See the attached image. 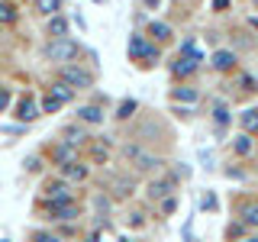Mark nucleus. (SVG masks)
I'll return each mask as SVG.
<instances>
[{"mask_svg": "<svg viewBox=\"0 0 258 242\" xmlns=\"http://www.w3.org/2000/svg\"><path fill=\"white\" fill-rule=\"evenodd\" d=\"M78 119H81V123H103V110L97 107V103H91V107H81L78 110Z\"/></svg>", "mask_w": 258, "mask_h": 242, "instance_id": "obj_15", "label": "nucleus"}, {"mask_svg": "<svg viewBox=\"0 0 258 242\" xmlns=\"http://www.w3.org/2000/svg\"><path fill=\"white\" fill-rule=\"evenodd\" d=\"M210 65H213L216 71H229L232 65H236V55H232L229 48H216V52H213V58H210Z\"/></svg>", "mask_w": 258, "mask_h": 242, "instance_id": "obj_10", "label": "nucleus"}, {"mask_svg": "<svg viewBox=\"0 0 258 242\" xmlns=\"http://www.w3.org/2000/svg\"><path fill=\"white\" fill-rule=\"evenodd\" d=\"M149 32L158 39V42H165V39H171V26L168 23H149Z\"/></svg>", "mask_w": 258, "mask_h": 242, "instance_id": "obj_19", "label": "nucleus"}, {"mask_svg": "<svg viewBox=\"0 0 258 242\" xmlns=\"http://www.w3.org/2000/svg\"><path fill=\"white\" fill-rule=\"evenodd\" d=\"M200 207H204V210H216V197H213V194H204V200H200Z\"/></svg>", "mask_w": 258, "mask_h": 242, "instance_id": "obj_27", "label": "nucleus"}, {"mask_svg": "<svg viewBox=\"0 0 258 242\" xmlns=\"http://www.w3.org/2000/svg\"><path fill=\"white\" fill-rule=\"evenodd\" d=\"M229 7V0H213V10H226Z\"/></svg>", "mask_w": 258, "mask_h": 242, "instance_id": "obj_32", "label": "nucleus"}, {"mask_svg": "<svg viewBox=\"0 0 258 242\" xmlns=\"http://www.w3.org/2000/svg\"><path fill=\"white\" fill-rule=\"evenodd\" d=\"M55 242H58V239H55Z\"/></svg>", "mask_w": 258, "mask_h": 242, "instance_id": "obj_39", "label": "nucleus"}, {"mask_svg": "<svg viewBox=\"0 0 258 242\" xmlns=\"http://www.w3.org/2000/svg\"><path fill=\"white\" fill-rule=\"evenodd\" d=\"M39 110H42V113H55V110H61V100H55V97H45Z\"/></svg>", "mask_w": 258, "mask_h": 242, "instance_id": "obj_25", "label": "nucleus"}, {"mask_svg": "<svg viewBox=\"0 0 258 242\" xmlns=\"http://www.w3.org/2000/svg\"><path fill=\"white\" fill-rule=\"evenodd\" d=\"M45 210H48V220H78L81 216V210H78V204L75 200H58V204H45Z\"/></svg>", "mask_w": 258, "mask_h": 242, "instance_id": "obj_4", "label": "nucleus"}, {"mask_svg": "<svg viewBox=\"0 0 258 242\" xmlns=\"http://www.w3.org/2000/svg\"><path fill=\"white\" fill-rule=\"evenodd\" d=\"M242 242H258V239H255V236H252V239H242Z\"/></svg>", "mask_w": 258, "mask_h": 242, "instance_id": "obj_36", "label": "nucleus"}, {"mask_svg": "<svg viewBox=\"0 0 258 242\" xmlns=\"http://www.w3.org/2000/svg\"><path fill=\"white\" fill-rule=\"evenodd\" d=\"M239 216H242V223L258 226V204H255V200H242V204H239Z\"/></svg>", "mask_w": 258, "mask_h": 242, "instance_id": "obj_12", "label": "nucleus"}, {"mask_svg": "<svg viewBox=\"0 0 258 242\" xmlns=\"http://www.w3.org/2000/svg\"><path fill=\"white\" fill-rule=\"evenodd\" d=\"M171 191H174V181H171V177H161V181H152V184H149V197H152V200L168 197Z\"/></svg>", "mask_w": 258, "mask_h": 242, "instance_id": "obj_11", "label": "nucleus"}, {"mask_svg": "<svg viewBox=\"0 0 258 242\" xmlns=\"http://www.w3.org/2000/svg\"><path fill=\"white\" fill-rule=\"evenodd\" d=\"M174 197H165V204H161V213H174Z\"/></svg>", "mask_w": 258, "mask_h": 242, "instance_id": "obj_29", "label": "nucleus"}, {"mask_svg": "<svg viewBox=\"0 0 258 242\" xmlns=\"http://www.w3.org/2000/svg\"><path fill=\"white\" fill-rule=\"evenodd\" d=\"M39 113H42V110H39V103L26 94V97L20 100V107H16V119H20V123H32V119H36Z\"/></svg>", "mask_w": 258, "mask_h": 242, "instance_id": "obj_7", "label": "nucleus"}, {"mask_svg": "<svg viewBox=\"0 0 258 242\" xmlns=\"http://www.w3.org/2000/svg\"><path fill=\"white\" fill-rule=\"evenodd\" d=\"M252 4H255V7H258V0H252Z\"/></svg>", "mask_w": 258, "mask_h": 242, "instance_id": "obj_38", "label": "nucleus"}, {"mask_svg": "<svg viewBox=\"0 0 258 242\" xmlns=\"http://www.w3.org/2000/svg\"><path fill=\"white\" fill-rule=\"evenodd\" d=\"M61 174H64V181H84V177H87V165H78V161L61 165Z\"/></svg>", "mask_w": 258, "mask_h": 242, "instance_id": "obj_14", "label": "nucleus"}, {"mask_svg": "<svg viewBox=\"0 0 258 242\" xmlns=\"http://www.w3.org/2000/svg\"><path fill=\"white\" fill-rule=\"evenodd\" d=\"M7 107H10V91H7V87H0V113H4Z\"/></svg>", "mask_w": 258, "mask_h": 242, "instance_id": "obj_28", "label": "nucleus"}, {"mask_svg": "<svg viewBox=\"0 0 258 242\" xmlns=\"http://www.w3.org/2000/svg\"><path fill=\"white\" fill-rule=\"evenodd\" d=\"M58 200H71V191L64 181H55L45 188V204H58Z\"/></svg>", "mask_w": 258, "mask_h": 242, "instance_id": "obj_9", "label": "nucleus"}, {"mask_svg": "<svg viewBox=\"0 0 258 242\" xmlns=\"http://www.w3.org/2000/svg\"><path fill=\"white\" fill-rule=\"evenodd\" d=\"M36 10L42 16H55L61 10V0H36Z\"/></svg>", "mask_w": 258, "mask_h": 242, "instance_id": "obj_18", "label": "nucleus"}, {"mask_svg": "<svg viewBox=\"0 0 258 242\" xmlns=\"http://www.w3.org/2000/svg\"><path fill=\"white\" fill-rule=\"evenodd\" d=\"M48 36L52 39H68V20L55 13L52 20H48Z\"/></svg>", "mask_w": 258, "mask_h": 242, "instance_id": "obj_13", "label": "nucleus"}, {"mask_svg": "<svg viewBox=\"0 0 258 242\" xmlns=\"http://www.w3.org/2000/svg\"><path fill=\"white\" fill-rule=\"evenodd\" d=\"M26 168L29 171H39V158H26Z\"/></svg>", "mask_w": 258, "mask_h": 242, "instance_id": "obj_31", "label": "nucleus"}, {"mask_svg": "<svg viewBox=\"0 0 258 242\" xmlns=\"http://www.w3.org/2000/svg\"><path fill=\"white\" fill-rule=\"evenodd\" d=\"M197 65H200V58H190V55H181L174 65H171V75L174 78H187V75H194L197 71Z\"/></svg>", "mask_w": 258, "mask_h": 242, "instance_id": "obj_8", "label": "nucleus"}, {"mask_svg": "<svg viewBox=\"0 0 258 242\" xmlns=\"http://www.w3.org/2000/svg\"><path fill=\"white\" fill-rule=\"evenodd\" d=\"M48 97H55V100H61V103H68L71 97H75V91H71L64 81H55L52 87H48Z\"/></svg>", "mask_w": 258, "mask_h": 242, "instance_id": "obj_16", "label": "nucleus"}, {"mask_svg": "<svg viewBox=\"0 0 258 242\" xmlns=\"http://www.w3.org/2000/svg\"><path fill=\"white\" fill-rule=\"evenodd\" d=\"M239 119H242V129H245V133H255L258 129V110H245Z\"/></svg>", "mask_w": 258, "mask_h": 242, "instance_id": "obj_21", "label": "nucleus"}, {"mask_svg": "<svg viewBox=\"0 0 258 242\" xmlns=\"http://www.w3.org/2000/svg\"><path fill=\"white\" fill-rule=\"evenodd\" d=\"M113 194H116V197H129V194H133V181H116L113 184Z\"/></svg>", "mask_w": 258, "mask_h": 242, "instance_id": "obj_23", "label": "nucleus"}, {"mask_svg": "<svg viewBox=\"0 0 258 242\" xmlns=\"http://www.w3.org/2000/svg\"><path fill=\"white\" fill-rule=\"evenodd\" d=\"M61 81L68 87H78V91H84V87H94V75L84 68H78V65H61Z\"/></svg>", "mask_w": 258, "mask_h": 242, "instance_id": "obj_3", "label": "nucleus"}, {"mask_svg": "<svg viewBox=\"0 0 258 242\" xmlns=\"http://www.w3.org/2000/svg\"><path fill=\"white\" fill-rule=\"evenodd\" d=\"M158 4H161V0H145V7H149V10H155Z\"/></svg>", "mask_w": 258, "mask_h": 242, "instance_id": "obj_33", "label": "nucleus"}, {"mask_svg": "<svg viewBox=\"0 0 258 242\" xmlns=\"http://www.w3.org/2000/svg\"><path fill=\"white\" fill-rule=\"evenodd\" d=\"M248 26H252V29L258 32V16H252V20H248Z\"/></svg>", "mask_w": 258, "mask_h": 242, "instance_id": "obj_34", "label": "nucleus"}, {"mask_svg": "<svg viewBox=\"0 0 258 242\" xmlns=\"http://www.w3.org/2000/svg\"><path fill=\"white\" fill-rule=\"evenodd\" d=\"M213 116H216V123H220V126H226V123H229V110H226V107H223V103H216V110H213Z\"/></svg>", "mask_w": 258, "mask_h": 242, "instance_id": "obj_26", "label": "nucleus"}, {"mask_svg": "<svg viewBox=\"0 0 258 242\" xmlns=\"http://www.w3.org/2000/svg\"><path fill=\"white\" fill-rule=\"evenodd\" d=\"M16 4H10V0H0V23H7V26H10V23H16Z\"/></svg>", "mask_w": 258, "mask_h": 242, "instance_id": "obj_17", "label": "nucleus"}, {"mask_svg": "<svg viewBox=\"0 0 258 242\" xmlns=\"http://www.w3.org/2000/svg\"><path fill=\"white\" fill-rule=\"evenodd\" d=\"M87 242H100V239H97V236H87Z\"/></svg>", "mask_w": 258, "mask_h": 242, "instance_id": "obj_35", "label": "nucleus"}, {"mask_svg": "<svg viewBox=\"0 0 258 242\" xmlns=\"http://www.w3.org/2000/svg\"><path fill=\"white\" fill-rule=\"evenodd\" d=\"M187 242H200V239H187Z\"/></svg>", "mask_w": 258, "mask_h": 242, "instance_id": "obj_37", "label": "nucleus"}, {"mask_svg": "<svg viewBox=\"0 0 258 242\" xmlns=\"http://www.w3.org/2000/svg\"><path fill=\"white\" fill-rule=\"evenodd\" d=\"M52 161H55V165H71V161H78V145L58 142V145L52 149Z\"/></svg>", "mask_w": 258, "mask_h": 242, "instance_id": "obj_6", "label": "nucleus"}, {"mask_svg": "<svg viewBox=\"0 0 258 242\" xmlns=\"http://www.w3.org/2000/svg\"><path fill=\"white\" fill-rule=\"evenodd\" d=\"M232 152H236V155H248V152H252V139H248V133H245V136H236Z\"/></svg>", "mask_w": 258, "mask_h": 242, "instance_id": "obj_22", "label": "nucleus"}, {"mask_svg": "<svg viewBox=\"0 0 258 242\" xmlns=\"http://www.w3.org/2000/svg\"><path fill=\"white\" fill-rule=\"evenodd\" d=\"M129 58L139 62V65H155L158 62V48L152 42H145L142 36H133L129 39Z\"/></svg>", "mask_w": 258, "mask_h": 242, "instance_id": "obj_2", "label": "nucleus"}, {"mask_svg": "<svg viewBox=\"0 0 258 242\" xmlns=\"http://www.w3.org/2000/svg\"><path fill=\"white\" fill-rule=\"evenodd\" d=\"M171 97H174V100H184V103H194L200 94L194 91V87H174V91H171Z\"/></svg>", "mask_w": 258, "mask_h": 242, "instance_id": "obj_20", "label": "nucleus"}, {"mask_svg": "<svg viewBox=\"0 0 258 242\" xmlns=\"http://www.w3.org/2000/svg\"><path fill=\"white\" fill-rule=\"evenodd\" d=\"M81 45L75 42V39H52V42L45 45V58L58 62V65H68L71 58H78Z\"/></svg>", "mask_w": 258, "mask_h": 242, "instance_id": "obj_1", "label": "nucleus"}, {"mask_svg": "<svg viewBox=\"0 0 258 242\" xmlns=\"http://www.w3.org/2000/svg\"><path fill=\"white\" fill-rule=\"evenodd\" d=\"M126 158H133L139 171H152V168H158V165H161V161H158L155 155H149V152H142L139 145H126Z\"/></svg>", "mask_w": 258, "mask_h": 242, "instance_id": "obj_5", "label": "nucleus"}, {"mask_svg": "<svg viewBox=\"0 0 258 242\" xmlns=\"http://www.w3.org/2000/svg\"><path fill=\"white\" fill-rule=\"evenodd\" d=\"M133 110H136V100H123V103H119V110H116V116L126 119V116H133Z\"/></svg>", "mask_w": 258, "mask_h": 242, "instance_id": "obj_24", "label": "nucleus"}, {"mask_svg": "<svg viewBox=\"0 0 258 242\" xmlns=\"http://www.w3.org/2000/svg\"><path fill=\"white\" fill-rule=\"evenodd\" d=\"M239 232H242V226L236 223V226H229V229H226V236H229V239H232V236H239Z\"/></svg>", "mask_w": 258, "mask_h": 242, "instance_id": "obj_30", "label": "nucleus"}]
</instances>
